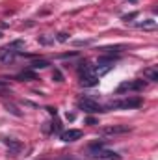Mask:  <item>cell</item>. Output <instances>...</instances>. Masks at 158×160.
Segmentation results:
<instances>
[{"instance_id": "6da1fadb", "label": "cell", "mask_w": 158, "mask_h": 160, "mask_svg": "<svg viewBox=\"0 0 158 160\" xmlns=\"http://www.w3.org/2000/svg\"><path fill=\"white\" fill-rule=\"evenodd\" d=\"M77 106H78L80 110L87 112V114H101V112H106L104 106H101L93 97H82V99H78Z\"/></svg>"}, {"instance_id": "7a4b0ae2", "label": "cell", "mask_w": 158, "mask_h": 160, "mask_svg": "<svg viewBox=\"0 0 158 160\" xmlns=\"http://www.w3.org/2000/svg\"><path fill=\"white\" fill-rule=\"evenodd\" d=\"M141 106V99L140 97H128L123 101H112L104 106V110H116V108H140Z\"/></svg>"}, {"instance_id": "3957f363", "label": "cell", "mask_w": 158, "mask_h": 160, "mask_svg": "<svg viewBox=\"0 0 158 160\" xmlns=\"http://www.w3.org/2000/svg\"><path fill=\"white\" fill-rule=\"evenodd\" d=\"M147 82L145 80H128V82H123L117 88V93H123V91H141L145 89Z\"/></svg>"}, {"instance_id": "277c9868", "label": "cell", "mask_w": 158, "mask_h": 160, "mask_svg": "<svg viewBox=\"0 0 158 160\" xmlns=\"http://www.w3.org/2000/svg\"><path fill=\"white\" fill-rule=\"evenodd\" d=\"M4 143H6V147H7V151H9V155L11 157H17L21 151H22V143L19 142V140H11V138H4L2 140Z\"/></svg>"}, {"instance_id": "5b68a950", "label": "cell", "mask_w": 158, "mask_h": 160, "mask_svg": "<svg viewBox=\"0 0 158 160\" xmlns=\"http://www.w3.org/2000/svg\"><path fill=\"white\" fill-rule=\"evenodd\" d=\"M89 157H93V158H108V160H121L117 153H114V151H104V149H97V151H91L89 153Z\"/></svg>"}, {"instance_id": "8992f818", "label": "cell", "mask_w": 158, "mask_h": 160, "mask_svg": "<svg viewBox=\"0 0 158 160\" xmlns=\"http://www.w3.org/2000/svg\"><path fill=\"white\" fill-rule=\"evenodd\" d=\"M80 138H82V130H78V128H69V130L62 132V140L63 142H77Z\"/></svg>"}, {"instance_id": "52a82bcc", "label": "cell", "mask_w": 158, "mask_h": 160, "mask_svg": "<svg viewBox=\"0 0 158 160\" xmlns=\"http://www.w3.org/2000/svg\"><path fill=\"white\" fill-rule=\"evenodd\" d=\"M15 56H17V52H15L13 48H9V47L0 48V62H4V63H11V62L15 60Z\"/></svg>"}, {"instance_id": "ba28073f", "label": "cell", "mask_w": 158, "mask_h": 160, "mask_svg": "<svg viewBox=\"0 0 158 160\" xmlns=\"http://www.w3.org/2000/svg\"><path fill=\"white\" fill-rule=\"evenodd\" d=\"M130 128L126 127V125H114V127H104L101 132L102 134H125V132H128Z\"/></svg>"}, {"instance_id": "9c48e42d", "label": "cell", "mask_w": 158, "mask_h": 160, "mask_svg": "<svg viewBox=\"0 0 158 160\" xmlns=\"http://www.w3.org/2000/svg\"><path fill=\"white\" fill-rule=\"evenodd\" d=\"M78 73H80V77L95 75V67H93V65H89L87 62H80V63H78Z\"/></svg>"}, {"instance_id": "30bf717a", "label": "cell", "mask_w": 158, "mask_h": 160, "mask_svg": "<svg viewBox=\"0 0 158 160\" xmlns=\"http://www.w3.org/2000/svg\"><path fill=\"white\" fill-rule=\"evenodd\" d=\"M80 84H82L84 88H93V86H97V84H99V77H95V75L80 77Z\"/></svg>"}, {"instance_id": "8fae6325", "label": "cell", "mask_w": 158, "mask_h": 160, "mask_svg": "<svg viewBox=\"0 0 158 160\" xmlns=\"http://www.w3.org/2000/svg\"><path fill=\"white\" fill-rule=\"evenodd\" d=\"M158 22L155 19H145V21H141V22H138V28H141V30H156Z\"/></svg>"}, {"instance_id": "7c38bea8", "label": "cell", "mask_w": 158, "mask_h": 160, "mask_svg": "<svg viewBox=\"0 0 158 160\" xmlns=\"http://www.w3.org/2000/svg\"><path fill=\"white\" fill-rule=\"evenodd\" d=\"M48 65H50V62H48V60L39 58V60H34V62L30 63V69H32V71H36V69H45V67H48Z\"/></svg>"}, {"instance_id": "4fadbf2b", "label": "cell", "mask_w": 158, "mask_h": 160, "mask_svg": "<svg viewBox=\"0 0 158 160\" xmlns=\"http://www.w3.org/2000/svg\"><path fill=\"white\" fill-rule=\"evenodd\" d=\"M143 77L145 80H151V82H158V69L156 67H149L143 71Z\"/></svg>"}, {"instance_id": "5bb4252c", "label": "cell", "mask_w": 158, "mask_h": 160, "mask_svg": "<svg viewBox=\"0 0 158 160\" xmlns=\"http://www.w3.org/2000/svg\"><path fill=\"white\" fill-rule=\"evenodd\" d=\"M17 80H22V82L36 80V73H34L32 69H26V71H22V73H19V75H17Z\"/></svg>"}, {"instance_id": "9a60e30c", "label": "cell", "mask_w": 158, "mask_h": 160, "mask_svg": "<svg viewBox=\"0 0 158 160\" xmlns=\"http://www.w3.org/2000/svg\"><path fill=\"white\" fill-rule=\"evenodd\" d=\"M6 110L9 112V114H13V116H17V118H21L22 116V112L15 106V104H9V102H6Z\"/></svg>"}, {"instance_id": "2e32d148", "label": "cell", "mask_w": 158, "mask_h": 160, "mask_svg": "<svg viewBox=\"0 0 158 160\" xmlns=\"http://www.w3.org/2000/svg\"><path fill=\"white\" fill-rule=\"evenodd\" d=\"M101 50L106 52V54H114V52H121L123 47H121V45H116V47H104V48H101Z\"/></svg>"}, {"instance_id": "e0dca14e", "label": "cell", "mask_w": 158, "mask_h": 160, "mask_svg": "<svg viewBox=\"0 0 158 160\" xmlns=\"http://www.w3.org/2000/svg\"><path fill=\"white\" fill-rule=\"evenodd\" d=\"M104 147V140H101V142H93L91 145H89V153L91 151H97V149H102Z\"/></svg>"}, {"instance_id": "ac0fdd59", "label": "cell", "mask_w": 158, "mask_h": 160, "mask_svg": "<svg viewBox=\"0 0 158 160\" xmlns=\"http://www.w3.org/2000/svg\"><path fill=\"white\" fill-rule=\"evenodd\" d=\"M7 47H9V48H13V50H15V48H24V41H13V43H9V45H7ZM15 52H17V50H15Z\"/></svg>"}, {"instance_id": "d6986e66", "label": "cell", "mask_w": 158, "mask_h": 160, "mask_svg": "<svg viewBox=\"0 0 158 160\" xmlns=\"http://www.w3.org/2000/svg\"><path fill=\"white\" fill-rule=\"evenodd\" d=\"M56 39L60 41V43H65V41L69 39V34H65V32H60V34L56 36Z\"/></svg>"}, {"instance_id": "ffe728a7", "label": "cell", "mask_w": 158, "mask_h": 160, "mask_svg": "<svg viewBox=\"0 0 158 160\" xmlns=\"http://www.w3.org/2000/svg\"><path fill=\"white\" fill-rule=\"evenodd\" d=\"M52 78L56 80V82H63V75H62L58 69H54V73H52Z\"/></svg>"}, {"instance_id": "44dd1931", "label": "cell", "mask_w": 158, "mask_h": 160, "mask_svg": "<svg viewBox=\"0 0 158 160\" xmlns=\"http://www.w3.org/2000/svg\"><path fill=\"white\" fill-rule=\"evenodd\" d=\"M87 45H91V41L89 39H78V41H75V47H87Z\"/></svg>"}, {"instance_id": "7402d4cb", "label": "cell", "mask_w": 158, "mask_h": 160, "mask_svg": "<svg viewBox=\"0 0 158 160\" xmlns=\"http://www.w3.org/2000/svg\"><path fill=\"white\" fill-rule=\"evenodd\" d=\"M134 17H138V13H136V11H134V13H130V15H125L123 19H125L126 22H128V19H134Z\"/></svg>"}, {"instance_id": "603a6c76", "label": "cell", "mask_w": 158, "mask_h": 160, "mask_svg": "<svg viewBox=\"0 0 158 160\" xmlns=\"http://www.w3.org/2000/svg\"><path fill=\"white\" fill-rule=\"evenodd\" d=\"M39 43H43V45H48V43H52V39H48V38H39Z\"/></svg>"}, {"instance_id": "cb8c5ba5", "label": "cell", "mask_w": 158, "mask_h": 160, "mask_svg": "<svg viewBox=\"0 0 158 160\" xmlns=\"http://www.w3.org/2000/svg\"><path fill=\"white\" fill-rule=\"evenodd\" d=\"M86 123H87V125H97V119H93V118H87V119H86Z\"/></svg>"}, {"instance_id": "d4e9b609", "label": "cell", "mask_w": 158, "mask_h": 160, "mask_svg": "<svg viewBox=\"0 0 158 160\" xmlns=\"http://www.w3.org/2000/svg\"><path fill=\"white\" fill-rule=\"evenodd\" d=\"M47 110H48V114H52V116H56V108H52V106H48Z\"/></svg>"}, {"instance_id": "484cf974", "label": "cell", "mask_w": 158, "mask_h": 160, "mask_svg": "<svg viewBox=\"0 0 158 160\" xmlns=\"http://www.w3.org/2000/svg\"><path fill=\"white\" fill-rule=\"evenodd\" d=\"M60 160H75L73 157H63V158H60Z\"/></svg>"}, {"instance_id": "4316f807", "label": "cell", "mask_w": 158, "mask_h": 160, "mask_svg": "<svg viewBox=\"0 0 158 160\" xmlns=\"http://www.w3.org/2000/svg\"><path fill=\"white\" fill-rule=\"evenodd\" d=\"M0 86H4V82H0Z\"/></svg>"}, {"instance_id": "83f0119b", "label": "cell", "mask_w": 158, "mask_h": 160, "mask_svg": "<svg viewBox=\"0 0 158 160\" xmlns=\"http://www.w3.org/2000/svg\"><path fill=\"white\" fill-rule=\"evenodd\" d=\"M130 2H136V0H130Z\"/></svg>"}, {"instance_id": "f1b7e54d", "label": "cell", "mask_w": 158, "mask_h": 160, "mask_svg": "<svg viewBox=\"0 0 158 160\" xmlns=\"http://www.w3.org/2000/svg\"><path fill=\"white\" fill-rule=\"evenodd\" d=\"M0 38H2V34H0Z\"/></svg>"}]
</instances>
